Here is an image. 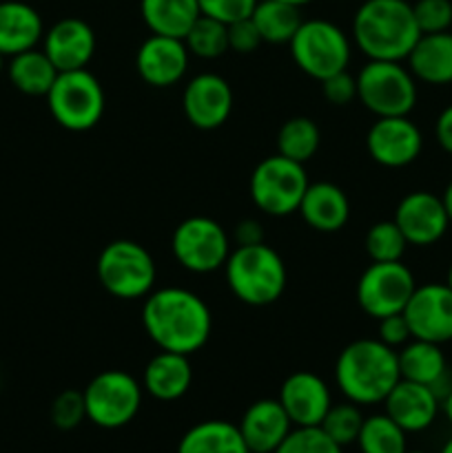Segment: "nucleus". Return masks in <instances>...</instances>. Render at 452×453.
Returning a JSON list of instances; mask_svg holds the SVG:
<instances>
[{"label":"nucleus","instance_id":"obj_1","mask_svg":"<svg viewBox=\"0 0 452 453\" xmlns=\"http://www.w3.org/2000/svg\"><path fill=\"white\" fill-rule=\"evenodd\" d=\"M142 327L155 348L191 357L208 343L213 314L207 301L186 288H160L144 296Z\"/></svg>","mask_w":452,"mask_h":453},{"label":"nucleus","instance_id":"obj_2","mask_svg":"<svg viewBox=\"0 0 452 453\" xmlns=\"http://www.w3.org/2000/svg\"><path fill=\"white\" fill-rule=\"evenodd\" d=\"M419 38L408 0H363L353 18V44L368 60L403 62Z\"/></svg>","mask_w":452,"mask_h":453},{"label":"nucleus","instance_id":"obj_3","mask_svg":"<svg viewBox=\"0 0 452 453\" xmlns=\"http://www.w3.org/2000/svg\"><path fill=\"white\" fill-rule=\"evenodd\" d=\"M401 380L397 349L379 339H357L335 361V383L355 405H379Z\"/></svg>","mask_w":452,"mask_h":453},{"label":"nucleus","instance_id":"obj_4","mask_svg":"<svg viewBox=\"0 0 452 453\" xmlns=\"http://www.w3.org/2000/svg\"><path fill=\"white\" fill-rule=\"evenodd\" d=\"M226 283L235 299L253 308H264L282 299L288 273L284 259L266 243L235 246L224 264Z\"/></svg>","mask_w":452,"mask_h":453},{"label":"nucleus","instance_id":"obj_5","mask_svg":"<svg viewBox=\"0 0 452 453\" xmlns=\"http://www.w3.org/2000/svg\"><path fill=\"white\" fill-rule=\"evenodd\" d=\"M100 286L111 296L122 301L144 299L153 292L158 268L142 243L131 239H115L102 248L96 264Z\"/></svg>","mask_w":452,"mask_h":453},{"label":"nucleus","instance_id":"obj_6","mask_svg":"<svg viewBox=\"0 0 452 453\" xmlns=\"http://www.w3.org/2000/svg\"><path fill=\"white\" fill-rule=\"evenodd\" d=\"M355 78L357 100L375 118H399L415 109L417 78L401 62L368 60Z\"/></svg>","mask_w":452,"mask_h":453},{"label":"nucleus","instance_id":"obj_7","mask_svg":"<svg viewBox=\"0 0 452 453\" xmlns=\"http://www.w3.org/2000/svg\"><path fill=\"white\" fill-rule=\"evenodd\" d=\"M288 49H291L295 65L308 78L322 82V80L348 69L353 42L335 22L315 18V20L301 22L297 34L288 42Z\"/></svg>","mask_w":452,"mask_h":453},{"label":"nucleus","instance_id":"obj_8","mask_svg":"<svg viewBox=\"0 0 452 453\" xmlns=\"http://www.w3.org/2000/svg\"><path fill=\"white\" fill-rule=\"evenodd\" d=\"M47 106L62 128L82 133L97 127L106 109V96L91 71H62L47 93Z\"/></svg>","mask_w":452,"mask_h":453},{"label":"nucleus","instance_id":"obj_9","mask_svg":"<svg viewBox=\"0 0 452 453\" xmlns=\"http://www.w3.org/2000/svg\"><path fill=\"white\" fill-rule=\"evenodd\" d=\"M304 164L292 162L284 155L261 159L251 173V199L264 215L288 217L300 211L301 197L308 188Z\"/></svg>","mask_w":452,"mask_h":453},{"label":"nucleus","instance_id":"obj_10","mask_svg":"<svg viewBox=\"0 0 452 453\" xmlns=\"http://www.w3.org/2000/svg\"><path fill=\"white\" fill-rule=\"evenodd\" d=\"M82 394L87 420L100 429H120L137 416L144 389L129 372L106 370L93 376Z\"/></svg>","mask_w":452,"mask_h":453},{"label":"nucleus","instance_id":"obj_11","mask_svg":"<svg viewBox=\"0 0 452 453\" xmlns=\"http://www.w3.org/2000/svg\"><path fill=\"white\" fill-rule=\"evenodd\" d=\"M171 250L184 270L193 274H208L224 268L230 255V237L224 226L215 219L195 215L175 226Z\"/></svg>","mask_w":452,"mask_h":453},{"label":"nucleus","instance_id":"obj_12","mask_svg":"<svg viewBox=\"0 0 452 453\" xmlns=\"http://www.w3.org/2000/svg\"><path fill=\"white\" fill-rule=\"evenodd\" d=\"M417 290V281L412 270L401 261H372L362 273L357 281V303L368 317L384 319L390 314L403 312Z\"/></svg>","mask_w":452,"mask_h":453},{"label":"nucleus","instance_id":"obj_13","mask_svg":"<svg viewBox=\"0 0 452 453\" xmlns=\"http://www.w3.org/2000/svg\"><path fill=\"white\" fill-rule=\"evenodd\" d=\"M412 339L443 345L452 341V288L448 283L417 286L403 308Z\"/></svg>","mask_w":452,"mask_h":453},{"label":"nucleus","instance_id":"obj_14","mask_svg":"<svg viewBox=\"0 0 452 453\" xmlns=\"http://www.w3.org/2000/svg\"><path fill=\"white\" fill-rule=\"evenodd\" d=\"M368 155L384 168L410 166L424 149V135L408 115L377 118L366 133Z\"/></svg>","mask_w":452,"mask_h":453},{"label":"nucleus","instance_id":"obj_15","mask_svg":"<svg viewBox=\"0 0 452 453\" xmlns=\"http://www.w3.org/2000/svg\"><path fill=\"white\" fill-rule=\"evenodd\" d=\"M233 88L217 73L195 75L182 91L184 118L199 131H215L224 127L233 111Z\"/></svg>","mask_w":452,"mask_h":453},{"label":"nucleus","instance_id":"obj_16","mask_svg":"<svg viewBox=\"0 0 452 453\" xmlns=\"http://www.w3.org/2000/svg\"><path fill=\"white\" fill-rule=\"evenodd\" d=\"M393 221L403 233L408 246L417 248L434 246L450 228V217H448L441 197L428 193V190L408 193L397 203Z\"/></svg>","mask_w":452,"mask_h":453},{"label":"nucleus","instance_id":"obj_17","mask_svg":"<svg viewBox=\"0 0 452 453\" xmlns=\"http://www.w3.org/2000/svg\"><path fill=\"white\" fill-rule=\"evenodd\" d=\"M184 40L151 34L136 53V71L149 87L168 88L180 82L189 69Z\"/></svg>","mask_w":452,"mask_h":453},{"label":"nucleus","instance_id":"obj_18","mask_svg":"<svg viewBox=\"0 0 452 453\" xmlns=\"http://www.w3.org/2000/svg\"><path fill=\"white\" fill-rule=\"evenodd\" d=\"M277 401L292 427H319L332 405L331 388L313 372H295L279 388Z\"/></svg>","mask_w":452,"mask_h":453},{"label":"nucleus","instance_id":"obj_19","mask_svg":"<svg viewBox=\"0 0 452 453\" xmlns=\"http://www.w3.org/2000/svg\"><path fill=\"white\" fill-rule=\"evenodd\" d=\"M43 51L60 73L87 69L96 53V31L82 18H62L44 31Z\"/></svg>","mask_w":452,"mask_h":453},{"label":"nucleus","instance_id":"obj_20","mask_svg":"<svg viewBox=\"0 0 452 453\" xmlns=\"http://www.w3.org/2000/svg\"><path fill=\"white\" fill-rule=\"evenodd\" d=\"M386 414L406 434L425 432L437 420L441 398L433 388L412 380H399L384 401Z\"/></svg>","mask_w":452,"mask_h":453},{"label":"nucleus","instance_id":"obj_21","mask_svg":"<svg viewBox=\"0 0 452 453\" xmlns=\"http://www.w3.org/2000/svg\"><path fill=\"white\" fill-rule=\"evenodd\" d=\"M251 453H273L292 432V423L277 398H260L246 407L238 423Z\"/></svg>","mask_w":452,"mask_h":453},{"label":"nucleus","instance_id":"obj_22","mask_svg":"<svg viewBox=\"0 0 452 453\" xmlns=\"http://www.w3.org/2000/svg\"><path fill=\"white\" fill-rule=\"evenodd\" d=\"M399 374L403 380L428 385L437 392L439 398L446 396L452 385L448 383V361L441 345L430 341L410 339L403 348L397 349Z\"/></svg>","mask_w":452,"mask_h":453},{"label":"nucleus","instance_id":"obj_23","mask_svg":"<svg viewBox=\"0 0 452 453\" xmlns=\"http://www.w3.org/2000/svg\"><path fill=\"white\" fill-rule=\"evenodd\" d=\"M297 212L317 233H337L350 219V199L332 181H315L306 188Z\"/></svg>","mask_w":452,"mask_h":453},{"label":"nucleus","instance_id":"obj_24","mask_svg":"<svg viewBox=\"0 0 452 453\" xmlns=\"http://www.w3.org/2000/svg\"><path fill=\"white\" fill-rule=\"evenodd\" d=\"M193 385V367L189 357L160 349L144 367L142 389L151 398L162 403L180 401Z\"/></svg>","mask_w":452,"mask_h":453},{"label":"nucleus","instance_id":"obj_25","mask_svg":"<svg viewBox=\"0 0 452 453\" xmlns=\"http://www.w3.org/2000/svg\"><path fill=\"white\" fill-rule=\"evenodd\" d=\"M44 35L40 13L22 0L0 3V53L4 58L38 47Z\"/></svg>","mask_w":452,"mask_h":453},{"label":"nucleus","instance_id":"obj_26","mask_svg":"<svg viewBox=\"0 0 452 453\" xmlns=\"http://www.w3.org/2000/svg\"><path fill=\"white\" fill-rule=\"evenodd\" d=\"M406 62L419 82L434 87L452 84V31L421 35Z\"/></svg>","mask_w":452,"mask_h":453},{"label":"nucleus","instance_id":"obj_27","mask_svg":"<svg viewBox=\"0 0 452 453\" xmlns=\"http://www.w3.org/2000/svg\"><path fill=\"white\" fill-rule=\"evenodd\" d=\"M140 13L151 34L184 38L199 13L198 0H140Z\"/></svg>","mask_w":452,"mask_h":453},{"label":"nucleus","instance_id":"obj_28","mask_svg":"<svg viewBox=\"0 0 452 453\" xmlns=\"http://www.w3.org/2000/svg\"><path fill=\"white\" fill-rule=\"evenodd\" d=\"M177 453H251L239 427L226 420H202L177 442Z\"/></svg>","mask_w":452,"mask_h":453},{"label":"nucleus","instance_id":"obj_29","mask_svg":"<svg viewBox=\"0 0 452 453\" xmlns=\"http://www.w3.org/2000/svg\"><path fill=\"white\" fill-rule=\"evenodd\" d=\"M58 73L60 71L53 66L43 49H29V51L12 56L7 65L9 82L13 84V88L34 97H47Z\"/></svg>","mask_w":452,"mask_h":453},{"label":"nucleus","instance_id":"obj_30","mask_svg":"<svg viewBox=\"0 0 452 453\" xmlns=\"http://www.w3.org/2000/svg\"><path fill=\"white\" fill-rule=\"evenodd\" d=\"M300 9L301 7L282 3V0H257L251 20L255 22L264 42L288 44L304 22Z\"/></svg>","mask_w":452,"mask_h":453},{"label":"nucleus","instance_id":"obj_31","mask_svg":"<svg viewBox=\"0 0 452 453\" xmlns=\"http://www.w3.org/2000/svg\"><path fill=\"white\" fill-rule=\"evenodd\" d=\"M322 144V133L319 127L306 115L286 119L277 131V153L292 162L306 164L317 155Z\"/></svg>","mask_w":452,"mask_h":453},{"label":"nucleus","instance_id":"obj_32","mask_svg":"<svg viewBox=\"0 0 452 453\" xmlns=\"http://www.w3.org/2000/svg\"><path fill=\"white\" fill-rule=\"evenodd\" d=\"M408 434L388 414H372L363 418L357 442L362 453H406Z\"/></svg>","mask_w":452,"mask_h":453},{"label":"nucleus","instance_id":"obj_33","mask_svg":"<svg viewBox=\"0 0 452 453\" xmlns=\"http://www.w3.org/2000/svg\"><path fill=\"white\" fill-rule=\"evenodd\" d=\"M182 40L191 56H198L202 60H217L229 51V25L215 18L199 16Z\"/></svg>","mask_w":452,"mask_h":453},{"label":"nucleus","instance_id":"obj_34","mask_svg":"<svg viewBox=\"0 0 452 453\" xmlns=\"http://www.w3.org/2000/svg\"><path fill=\"white\" fill-rule=\"evenodd\" d=\"M363 248H366V255L370 257V261L386 264V261H401V257L408 250V242L399 226L393 219H388L370 226L366 239H363Z\"/></svg>","mask_w":452,"mask_h":453},{"label":"nucleus","instance_id":"obj_35","mask_svg":"<svg viewBox=\"0 0 452 453\" xmlns=\"http://www.w3.org/2000/svg\"><path fill=\"white\" fill-rule=\"evenodd\" d=\"M366 416L362 414L359 405L346 401V403H332L328 414L323 416L322 420V432L326 434L328 438L337 442L339 447H348L353 442H357L359 432H362V425Z\"/></svg>","mask_w":452,"mask_h":453},{"label":"nucleus","instance_id":"obj_36","mask_svg":"<svg viewBox=\"0 0 452 453\" xmlns=\"http://www.w3.org/2000/svg\"><path fill=\"white\" fill-rule=\"evenodd\" d=\"M273 453H344V447L322 432V427H292Z\"/></svg>","mask_w":452,"mask_h":453},{"label":"nucleus","instance_id":"obj_37","mask_svg":"<svg viewBox=\"0 0 452 453\" xmlns=\"http://www.w3.org/2000/svg\"><path fill=\"white\" fill-rule=\"evenodd\" d=\"M51 423L60 432H74L87 418V407H84V394L78 389H65L58 394L51 403Z\"/></svg>","mask_w":452,"mask_h":453},{"label":"nucleus","instance_id":"obj_38","mask_svg":"<svg viewBox=\"0 0 452 453\" xmlns=\"http://www.w3.org/2000/svg\"><path fill=\"white\" fill-rule=\"evenodd\" d=\"M415 22L424 34H441L452 27V0H417L412 3Z\"/></svg>","mask_w":452,"mask_h":453},{"label":"nucleus","instance_id":"obj_39","mask_svg":"<svg viewBox=\"0 0 452 453\" xmlns=\"http://www.w3.org/2000/svg\"><path fill=\"white\" fill-rule=\"evenodd\" d=\"M199 13L230 25L235 20L248 18L255 9L257 0H198Z\"/></svg>","mask_w":452,"mask_h":453},{"label":"nucleus","instance_id":"obj_40","mask_svg":"<svg viewBox=\"0 0 452 453\" xmlns=\"http://www.w3.org/2000/svg\"><path fill=\"white\" fill-rule=\"evenodd\" d=\"M322 96L328 104L346 106L357 100V78L348 73V69L322 80Z\"/></svg>","mask_w":452,"mask_h":453},{"label":"nucleus","instance_id":"obj_41","mask_svg":"<svg viewBox=\"0 0 452 453\" xmlns=\"http://www.w3.org/2000/svg\"><path fill=\"white\" fill-rule=\"evenodd\" d=\"M261 42L264 40H261L260 31H257L251 16L229 25V51L239 53V56H248V53H255Z\"/></svg>","mask_w":452,"mask_h":453},{"label":"nucleus","instance_id":"obj_42","mask_svg":"<svg viewBox=\"0 0 452 453\" xmlns=\"http://www.w3.org/2000/svg\"><path fill=\"white\" fill-rule=\"evenodd\" d=\"M377 339L393 349L403 348V345L412 339L410 327H408V321L406 317H403V312L379 319V332H377Z\"/></svg>","mask_w":452,"mask_h":453},{"label":"nucleus","instance_id":"obj_43","mask_svg":"<svg viewBox=\"0 0 452 453\" xmlns=\"http://www.w3.org/2000/svg\"><path fill=\"white\" fill-rule=\"evenodd\" d=\"M235 246H257L264 243V228L257 219H242L235 226L233 233Z\"/></svg>","mask_w":452,"mask_h":453},{"label":"nucleus","instance_id":"obj_44","mask_svg":"<svg viewBox=\"0 0 452 453\" xmlns=\"http://www.w3.org/2000/svg\"><path fill=\"white\" fill-rule=\"evenodd\" d=\"M434 137H437L439 146L452 155V104L439 113L437 124H434Z\"/></svg>","mask_w":452,"mask_h":453},{"label":"nucleus","instance_id":"obj_45","mask_svg":"<svg viewBox=\"0 0 452 453\" xmlns=\"http://www.w3.org/2000/svg\"><path fill=\"white\" fill-rule=\"evenodd\" d=\"M441 410H443V414H446L448 423L452 425V388L448 389V392H446V396L441 398Z\"/></svg>","mask_w":452,"mask_h":453},{"label":"nucleus","instance_id":"obj_46","mask_svg":"<svg viewBox=\"0 0 452 453\" xmlns=\"http://www.w3.org/2000/svg\"><path fill=\"white\" fill-rule=\"evenodd\" d=\"M441 202H443V206H446V212H448V217H450V224H452V181L446 186V190H443Z\"/></svg>","mask_w":452,"mask_h":453},{"label":"nucleus","instance_id":"obj_47","mask_svg":"<svg viewBox=\"0 0 452 453\" xmlns=\"http://www.w3.org/2000/svg\"><path fill=\"white\" fill-rule=\"evenodd\" d=\"M282 3H288V4H295V7H304V4L313 3V0H282Z\"/></svg>","mask_w":452,"mask_h":453},{"label":"nucleus","instance_id":"obj_48","mask_svg":"<svg viewBox=\"0 0 452 453\" xmlns=\"http://www.w3.org/2000/svg\"><path fill=\"white\" fill-rule=\"evenodd\" d=\"M439 453H452V438L446 442V445L441 447V451H439Z\"/></svg>","mask_w":452,"mask_h":453},{"label":"nucleus","instance_id":"obj_49","mask_svg":"<svg viewBox=\"0 0 452 453\" xmlns=\"http://www.w3.org/2000/svg\"><path fill=\"white\" fill-rule=\"evenodd\" d=\"M446 283L452 288V265H450V270H448V281Z\"/></svg>","mask_w":452,"mask_h":453},{"label":"nucleus","instance_id":"obj_50","mask_svg":"<svg viewBox=\"0 0 452 453\" xmlns=\"http://www.w3.org/2000/svg\"><path fill=\"white\" fill-rule=\"evenodd\" d=\"M3 71H4V56L0 53V73H3Z\"/></svg>","mask_w":452,"mask_h":453},{"label":"nucleus","instance_id":"obj_51","mask_svg":"<svg viewBox=\"0 0 452 453\" xmlns=\"http://www.w3.org/2000/svg\"><path fill=\"white\" fill-rule=\"evenodd\" d=\"M406 453H425V451H421V449H406Z\"/></svg>","mask_w":452,"mask_h":453}]
</instances>
